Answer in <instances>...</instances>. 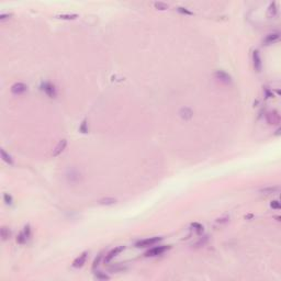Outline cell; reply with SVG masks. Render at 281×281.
Instances as JSON below:
<instances>
[{
  "mask_svg": "<svg viewBox=\"0 0 281 281\" xmlns=\"http://www.w3.org/2000/svg\"><path fill=\"white\" fill-rule=\"evenodd\" d=\"M162 237H158V236H155V237H150V238H145V239H142V241H139V242H137L136 244H135V246L136 247H142V248H144V247H150V246H154L155 244H157L158 242H160L162 241Z\"/></svg>",
  "mask_w": 281,
  "mask_h": 281,
  "instance_id": "cell-1",
  "label": "cell"
},
{
  "mask_svg": "<svg viewBox=\"0 0 281 281\" xmlns=\"http://www.w3.org/2000/svg\"><path fill=\"white\" fill-rule=\"evenodd\" d=\"M41 89L42 91H44V93L48 96L50 98H55L56 95H57V91H56V88L53 84H51L48 81H45V82H42L41 85Z\"/></svg>",
  "mask_w": 281,
  "mask_h": 281,
  "instance_id": "cell-2",
  "label": "cell"
},
{
  "mask_svg": "<svg viewBox=\"0 0 281 281\" xmlns=\"http://www.w3.org/2000/svg\"><path fill=\"white\" fill-rule=\"evenodd\" d=\"M168 249H170V246H155L152 249L147 250L145 253L146 257H156V256H160L163 255L165 251H167Z\"/></svg>",
  "mask_w": 281,
  "mask_h": 281,
  "instance_id": "cell-3",
  "label": "cell"
},
{
  "mask_svg": "<svg viewBox=\"0 0 281 281\" xmlns=\"http://www.w3.org/2000/svg\"><path fill=\"white\" fill-rule=\"evenodd\" d=\"M214 77L219 81L223 82L224 85H231L232 84V77L223 70H216L214 73Z\"/></svg>",
  "mask_w": 281,
  "mask_h": 281,
  "instance_id": "cell-4",
  "label": "cell"
},
{
  "mask_svg": "<svg viewBox=\"0 0 281 281\" xmlns=\"http://www.w3.org/2000/svg\"><path fill=\"white\" fill-rule=\"evenodd\" d=\"M266 120L269 124H273V125H278L280 123V116L278 111H269L266 113Z\"/></svg>",
  "mask_w": 281,
  "mask_h": 281,
  "instance_id": "cell-5",
  "label": "cell"
},
{
  "mask_svg": "<svg viewBox=\"0 0 281 281\" xmlns=\"http://www.w3.org/2000/svg\"><path fill=\"white\" fill-rule=\"evenodd\" d=\"M123 250H124V246L116 247V248H113L112 250H110L108 254L105 255V257H104V264H109L113 258L116 257V256H118L121 251H123Z\"/></svg>",
  "mask_w": 281,
  "mask_h": 281,
  "instance_id": "cell-6",
  "label": "cell"
},
{
  "mask_svg": "<svg viewBox=\"0 0 281 281\" xmlns=\"http://www.w3.org/2000/svg\"><path fill=\"white\" fill-rule=\"evenodd\" d=\"M25 91H27V86L23 82H16L11 87V92L13 95H22Z\"/></svg>",
  "mask_w": 281,
  "mask_h": 281,
  "instance_id": "cell-7",
  "label": "cell"
},
{
  "mask_svg": "<svg viewBox=\"0 0 281 281\" xmlns=\"http://www.w3.org/2000/svg\"><path fill=\"white\" fill-rule=\"evenodd\" d=\"M87 257H88V253H87V251H84L81 255H79L73 261L74 268H80V267H82V266L85 265L86 260H87Z\"/></svg>",
  "mask_w": 281,
  "mask_h": 281,
  "instance_id": "cell-8",
  "label": "cell"
},
{
  "mask_svg": "<svg viewBox=\"0 0 281 281\" xmlns=\"http://www.w3.org/2000/svg\"><path fill=\"white\" fill-rule=\"evenodd\" d=\"M66 146H67V139H61L57 145H56V147H55V150H53V153H52L53 157H56V156L62 154L64 150L66 148Z\"/></svg>",
  "mask_w": 281,
  "mask_h": 281,
  "instance_id": "cell-9",
  "label": "cell"
},
{
  "mask_svg": "<svg viewBox=\"0 0 281 281\" xmlns=\"http://www.w3.org/2000/svg\"><path fill=\"white\" fill-rule=\"evenodd\" d=\"M279 39H280V33L279 32H273V33H270V34L266 36L265 40H264V44L265 45H270V44L276 43Z\"/></svg>",
  "mask_w": 281,
  "mask_h": 281,
  "instance_id": "cell-10",
  "label": "cell"
},
{
  "mask_svg": "<svg viewBox=\"0 0 281 281\" xmlns=\"http://www.w3.org/2000/svg\"><path fill=\"white\" fill-rule=\"evenodd\" d=\"M253 61H254V67L257 72H260L262 67V63H261V58L259 55L258 51H254L253 52Z\"/></svg>",
  "mask_w": 281,
  "mask_h": 281,
  "instance_id": "cell-11",
  "label": "cell"
},
{
  "mask_svg": "<svg viewBox=\"0 0 281 281\" xmlns=\"http://www.w3.org/2000/svg\"><path fill=\"white\" fill-rule=\"evenodd\" d=\"M179 116H180L181 119L190 120L193 116V112L191 109H189V108H181L180 111H179Z\"/></svg>",
  "mask_w": 281,
  "mask_h": 281,
  "instance_id": "cell-12",
  "label": "cell"
},
{
  "mask_svg": "<svg viewBox=\"0 0 281 281\" xmlns=\"http://www.w3.org/2000/svg\"><path fill=\"white\" fill-rule=\"evenodd\" d=\"M0 153H1V158H2L4 162H6L8 165H13V159H12V157L10 156V155L6 153V150H0Z\"/></svg>",
  "mask_w": 281,
  "mask_h": 281,
  "instance_id": "cell-13",
  "label": "cell"
},
{
  "mask_svg": "<svg viewBox=\"0 0 281 281\" xmlns=\"http://www.w3.org/2000/svg\"><path fill=\"white\" fill-rule=\"evenodd\" d=\"M277 4H276V2H272V4H270L269 8H268V17L269 18H273V17L277 14Z\"/></svg>",
  "mask_w": 281,
  "mask_h": 281,
  "instance_id": "cell-14",
  "label": "cell"
},
{
  "mask_svg": "<svg viewBox=\"0 0 281 281\" xmlns=\"http://www.w3.org/2000/svg\"><path fill=\"white\" fill-rule=\"evenodd\" d=\"M116 200L113 199V198H104V199H101L99 201V204L101 205H112V204H116Z\"/></svg>",
  "mask_w": 281,
  "mask_h": 281,
  "instance_id": "cell-15",
  "label": "cell"
},
{
  "mask_svg": "<svg viewBox=\"0 0 281 281\" xmlns=\"http://www.w3.org/2000/svg\"><path fill=\"white\" fill-rule=\"evenodd\" d=\"M279 191V187H268V188H264L260 190V192L265 193V194H271V193H274Z\"/></svg>",
  "mask_w": 281,
  "mask_h": 281,
  "instance_id": "cell-16",
  "label": "cell"
},
{
  "mask_svg": "<svg viewBox=\"0 0 281 281\" xmlns=\"http://www.w3.org/2000/svg\"><path fill=\"white\" fill-rule=\"evenodd\" d=\"M10 235H11V233H10L8 227L4 226L1 228V237H2V241H7L8 238H10Z\"/></svg>",
  "mask_w": 281,
  "mask_h": 281,
  "instance_id": "cell-17",
  "label": "cell"
},
{
  "mask_svg": "<svg viewBox=\"0 0 281 281\" xmlns=\"http://www.w3.org/2000/svg\"><path fill=\"white\" fill-rule=\"evenodd\" d=\"M27 239H29V238L27 237V235L24 234V232L22 231L19 235H18V237H17V242L19 243V244H24V243L27 242Z\"/></svg>",
  "mask_w": 281,
  "mask_h": 281,
  "instance_id": "cell-18",
  "label": "cell"
},
{
  "mask_svg": "<svg viewBox=\"0 0 281 281\" xmlns=\"http://www.w3.org/2000/svg\"><path fill=\"white\" fill-rule=\"evenodd\" d=\"M177 11L179 13H182V14H186V16H193V12L188 10L187 8H183V7H178Z\"/></svg>",
  "mask_w": 281,
  "mask_h": 281,
  "instance_id": "cell-19",
  "label": "cell"
},
{
  "mask_svg": "<svg viewBox=\"0 0 281 281\" xmlns=\"http://www.w3.org/2000/svg\"><path fill=\"white\" fill-rule=\"evenodd\" d=\"M154 7L156 9H158V10H167V9H168V4L158 1V2H155L154 4Z\"/></svg>",
  "mask_w": 281,
  "mask_h": 281,
  "instance_id": "cell-20",
  "label": "cell"
},
{
  "mask_svg": "<svg viewBox=\"0 0 281 281\" xmlns=\"http://www.w3.org/2000/svg\"><path fill=\"white\" fill-rule=\"evenodd\" d=\"M191 226L193 227V230L198 233V234H201L202 232H203V226L201 225V224H199V223H192L191 224Z\"/></svg>",
  "mask_w": 281,
  "mask_h": 281,
  "instance_id": "cell-21",
  "label": "cell"
},
{
  "mask_svg": "<svg viewBox=\"0 0 281 281\" xmlns=\"http://www.w3.org/2000/svg\"><path fill=\"white\" fill-rule=\"evenodd\" d=\"M95 277L98 279V280H107V279H109V276H107V274H104V273L100 272V271H96V273H95Z\"/></svg>",
  "mask_w": 281,
  "mask_h": 281,
  "instance_id": "cell-22",
  "label": "cell"
},
{
  "mask_svg": "<svg viewBox=\"0 0 281 281\" xmlns=\"http://www.w3.org/2000/svg\"><path fill=\"white\" fill-rule=\"evenodd\" d=\"M77 14H59L57 16V18L59 19H64V20H74L77 18Z\"/></svg>",
  "mask_w": 281,
  "mask_h": 281,
  "instance_id": "cell-23",
  "label": "cell"
},
{
  "mask_svg": "<svg viewBox=\"0 0 281 281\" xmlns=\"http://www.w3.org/2000/svg\"><path fill=\"white\" fill-rule=\"evenodd\" d=\"M101 259H102V254H99L98 255V257L93 260V264H92V270H96V268L98 267V266L100 265V261Z\"/></svg>",
  "mask_w": 281,
  "mask_h": 281,
  "instance_id": "cell-24",
  "label": "cell"
},
{
  "mask_svg": "<svg viewBox=\"0 0 281 281\" xmlns=\"http://www.w3.org/2000/svg\"><path fill=\"white\" fill-rule=\"evenodd\" d=\"M270 207L272 209H276V210H279V209L281 208V205H280V202L278 200H273V201H271V203H270Z\"/></svg>",
  "mask_w": 281,
  "mask_h": 281,
  "instance_id": "cell-25",
  "label": "cell"
},
{
  "mask_svg": "<svg viewBox=\"0 0 281 281\" xmlns=\"http://www.w3.org/2000/svg\"><path fill=\"white\" fill-rule=\"evenodd\" d=\"M4 202H6V204H11L12 203V196H9L8 193H4Z\"/></svg>",
  "mask_w": 281,
  "mask_h": 281,
  "instance_id": "cell-26",
  "label": "cell"
},
{
  "mask_svg": "<svg viewBox=\"0 0 281 281\" xmlns=\"http://www.w3.org/2000/svg\"><path fill=\"white\" fill-rule=\"evenodd\" d=\"M79 130H80V132H82V133H87V132H88V127H87V122H86V121H84V122L81 123Z\"/></svg>",
  "mask_w": 281,
  "mask_h": 281,
  "instance_id": "cell-27",
  "label": "cell"
},
{
  "mask_svg": "<svg viewBox=\"0 0 281 281\" xmlns=\"http://www.w3.org/2000/svg\"><path fill=\"white\" fill-rule=\"evenodd\" d=\"M208 242V236H205V237H203V239L201 238L199 242L196 244V247H200V246H203V245H205V243Z\"/></svg>",
  "mask_w": 281,
  "mask_h": 281,
  "instance_id": "cell-28",
  "label": "cell"
},
{
  "mask_svg": "<svg viewBox=\"0 0 281 281\" xmlns=\"http://www.w3.org/2000/svg\"><path fill=\"white\" fill-rule=\"evenodd\" d=\"M228 221H230V217H228V216H225V217H221V219H217V220H216V223H219V224L227 223Z\"/></svg>",
  "mask_w": 281,
  "mask_h": 281,
  "instance_id": "cell-29",
  "label": "cell"
},
{
  "mask_svg": "<svg viewBox=\"0 0 281 281\" xmlns=\"http://www.w3.org/2000/svg\"><path fill=\"white\" fill-rule=\"evenodd\" d=\"M10 17H12L11 13H2V14H0V21H4V20L9 19Z\"/></svg>",
  "mask_w": 281,
  "mask_h": 281,
  "instance_id": "cell-30",
  "label": "cell"
}]
</instances>
